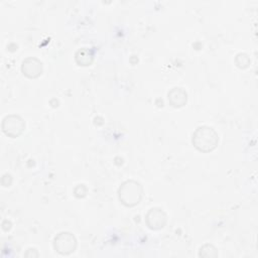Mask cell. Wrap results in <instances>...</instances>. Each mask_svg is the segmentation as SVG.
Returning a JSON list of instances; mask_svg holds the SVG:
<instances>
[{"mask_svg":"<svg viewBox=\"0 0 258 258\" xmlns=\"http://www.w3.org/2000/svg\"><path fill=\"white\" fill-rule=\"evenodd\" d=\"M206 141H208L209 145L213 149L218 141L216 133L213 131L212 128L209 127H201L199 128L192 138V142H195L196 146L203 151H208V146Z\"/></svg>","mask_w":258,"mask_h":258,"instance_id":"cell-1","label":"cell"}]
</instances>
